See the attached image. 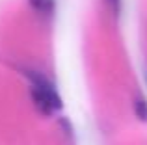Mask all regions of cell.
<instances>
[{
    "mask_svg": "<svg viewBox=\"0 0 147 145\" xmlns=\"http://www.w3.org/2000/svg\"><path fill=\"white\" fill-rule=\"evenodd\" d=\"M30 4L41 15H52L54 11V0H30Z\"/></svg>",
    "mask_w": 147,
    "mask_h": 145,
    "instance_id": "7a4b0ae2",
    "label": "cell"
},
{
    "mask_svg": "<svg viewBox=\"0 0 147 145\" xmlns=\"http://www.w3.org/2000/svg\"><path fill=\"white\" fill-rule=\"evenodd\" d=\"M134 112L140 121H147V102L142 97H136V101H134Z\"/></svg>",
    "mask_w": 147,
    "mask_h": 145,
    "instance_id": "3957f363",
    "label": "cell"
},
{
    "mask_svg": "<svg viewBox=\"0 0 147 145\" xmlns=\"http://www.w3.org/2000/svg\"><path fill=\"white\" fill-rule=\"evenodd\" d=\"M106 4H108V9L112 11V15L117 17L119 11H121V0H106Z\"/></svg>",
    "mask_w": 147,
    "mask_h": 145,
    "instance_id": "277c9868",
    "label": "cell"
},
{
    "mask_svg": "<svg viewBox=\"0 0 147 145\" xmlns=\"http://www.w3.org/2000/svg\"><path fill=\"white\" fill-rule=\"evenodd\" d=\"M30 80H32V87H30V93H32V101L36 104V108L39 110L45 115L58 112L61 108V99L58 95V91L54 89V86L45 78L39 72H28Z\"/></svg>",
    "mask_w": 147,
    "mask_h": 145,
    "instance_id": "6da1fadb",
    "label": "cell"
}]
</instances>
